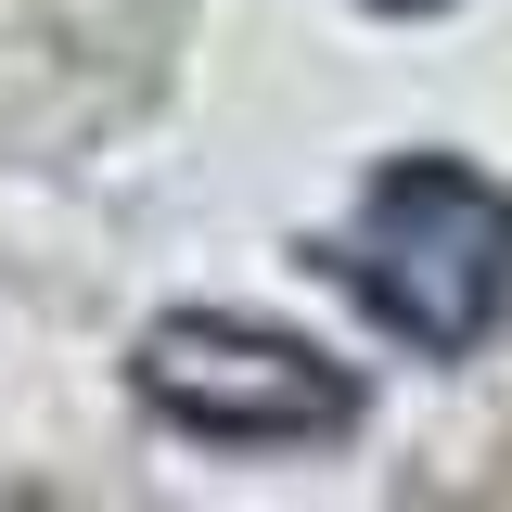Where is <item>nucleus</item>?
Segmentation results:
<instances>
[{
	"instance_id": "obj_3",
	"label": "nucleus",
	"mask_w": 512,
	"mask_h": 512,
	"mask_svg": "<svg viewBox=\"0 0 512 512\" xmlns=\"http://www.w3.org/2000/svg\"><path fill=\"white\" fill-rule=\"evenodd\" d=\"M384 13H423V0H384Z\"/></svg>"
},
{
	"instance_id": "obj_2",
	"label": "nucleus",
	"mask_w": 512,
	"mask_h": 512,
	"mask_svg": "<svg viewBox=\"0 0 512 512\" xmlns=\"http://www.w3.org/2000/svg\"><path fill=\"white\" fill-rule=\"evenodd\" d=\"M128 384H141V410L167 436L244 448V461H269V448H333L359 423V372L320 359L308 333H282V320H244V308H167L141 333Z\"/></svg>"
},
{
	"instance_id": "obj_1",
	"label": "nucleus",
	"mask_w": 512,
	"mask_h": 512,
	"mask_svg": "<svg viewBox=\"0 0 512 512\" xmlns=\"http://www.w3.org/2000/svg\"><path fill=\"white\" fill-rule=\"evenodd\" d=\"M320 269L410 359H474L512 320V192L461 154H384L359 205L320 231Z\"/></svg>"
}]
</instances>
